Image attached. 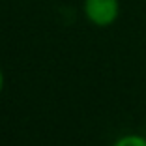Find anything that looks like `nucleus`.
Returning <instances> with one entry per match:
<instances>
[{"label":"nucleus","instance_id":"f257e3e1","mask_svg":"<svg viewBox=\"0 0 146 146\" xmlns=\"http://www.w3.org/2000/svg\"><path fill=\"white\" fill-rule=\"evenodd\" d=\"M84 17L94 26L105 28L116 23L120 15V2L118 0H84L82 4Z\"/></svg>","mask_w":146,"mask_h":146},{"label":"nucleus","instance_id":"f03ea898","mask_svg":"<svg viewBox=\"0 0 146 146\" xmlns=\"http://www.w3.org/2000/svg\"><path fill=\"white\" fill-rule=\"evenodd\" d=\"M111 146H146V137L139 133H127L118 137Z\"/></svg>","mask_w":146,"mask_h":146},{"label":"nucleus","instance_id":"7ed1b4c3","mask_svg":"<svg viewBox=\"0 0 146 146\" xmlns=\"http://www.w3.org/2000/svg\"><path fill=\"white\" fill-rule=\"evenodd\" d=\"M4 82H6V79H4V71H2V68H0V94H2V90H4Z\"/></svg>","mask_w":146,"mask_h":146}]
</instances>
